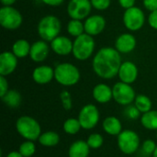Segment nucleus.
I'll list each match as a JSON object with an SVG mask.
<instances>
[{
    "mask_svg": "<svg viewBox=\"0 0 157 157\" xmlns=\"http://www.w3.org/2000/svg\"><path fill=\"white\" fill-rule=\"evenodd\" d=\"M17 59L12 52H3L0 54V75L7 76L13 74L17 66Z\"/></svg>",
    "mask_w": 157,
    "mask_h": 157,
    "instance_id": "4468645a",
    "label": "nucleus"
},
{
    "mask_svg": "<svg viewBox=\"0 0 157 157\" xmlns=\"http://www.w3.org/2000/svg\"><path fill=\"white\" fill-rule=\"evenodd\" d=\"M16 2L17 0H1V3L3 6H12Z\"/></svg>",
    "mask_w": 157,
    "mask_h": 157,
    "instance_id": "ea45409f",
    "label": "nucleus"
},
{
    "mask_svg": "<svg viewBox=\"0 0 157 157\" xmlns=\"http://www.w3.org/2000/svg\"><path fill=\"white\" fill-rule=\"evenodd\" d=\"M39 143L45 147H53L56 146L60 142V136L55 132H46L44 133H41L39 138Z\"/></svg>",
    "mask_w": 157,
    "mask_h": 157,
    "instance_id": "393cba45",
    "label": "nucleus"
},
{
    "mask_svg": "<svg viewBox=\"0 0 157 157\" xmlns=\"http://www.w3.org/2000/svg\"><path fill=\"white\" fill-rule=\"evenodd\" d=\"M142 125L149 131H157V110H150L141 117Z\"/></svg>",
    "mask_w": 157,
    "mask_h": 157,
    "instance_id": "b1692460",
    "label": "nucleus"
},
{
    "mask_svg": "<svg viewBox=\"0 0 157 157\" xmlns=\"http://www.w3.org/2000/svg\"><path fill=\"white\" fill-rule=\"evenodd\" d=\"M85 33L97 36L100 34L106 27V19L100 15H91L86 18L85 22Z\"/></svg>",
    "mask_w": 157,
    "mask_h": 157,
    "instance_id": "f8f14e48",
    "label": "nucleus"
},
{
    "mask_svg": "<svg viewBox=\"0 0 157 157\" xmlns=\"http://www.w3.org/2000/svg\"><path fill=\"white\" fill-rule=\"evenodd\" d=\"M133 103L136 106V108L140 110V112L143 114L152 109V101L150 98H148L145 95H137Z\"/></svg>",
    "mask_w": 157,
    "mask_h": 157,
    "instance_id": "bb28decb",
    "label": "nucleus"
},
{
    "mask_svg": "<svg viewBox=\"0 0 157 157\" xmlns=\"http://www.w3.org/2000/svg\"><path fill=\"white\" fill-rule=\"evenodd\" d=\"M95 48L96 41L94 37L84 33L75 39L72 54L78 61H86L94 53Z\"/></svg>",
    "mask_w": 157,
    "mask_h": 157,
    "instance_id": "20e7f679",
    "label": "nucleus"
},
{
    "mask_svg": "<svg viewBox=\"0 0 157 157\" xmlns=\"http://www.w3.org/2000/svg\"><path fill=\"white\" fill-rule=\"evenodd\" d=\"M30 48L31 44H29V42L27 40L19 39L13 43L11 52L17 58H25L28 55H29Z\"/></svg>",
    "mask_w": 157,
    "mask_h": 157,
    "instance_id": "4be33fe9",
    "label": "nucleus"
},
{
    "mask_svg": "<svg viewBox=\"0 0 157 157\" xmlns=\"http://www.w3.org/2000/svg\"><path fill=\"white\" fill-rule=\"evenodd\" d=\"M3 102L9 108L11 109H17L20 106L21 101H22V98L21 95L18 91L11 89L8 90L6 95L4 97L1 98Z\"/></svg>",
    "mask_w": 157,
    "mask_h": 157,
    "instance_id": "5701e85b",
    "label": "nucleus"
},
{
    "mask_svg": "<svg viewBox=\"0 0 157 157\" xmlns=\"http://www.w3.org/2000/svg\"><path fill=\"white\" fill-rule=\"evenodd\" d=\"M60 98L63 104V107L65 110H70L73 107V100L72 96L67 90H63L60 94Z\"/></svg>",
    "mask_w": 157,
    "mask_h": 157,
    "instance_id": "2f4dec72",
    "label": "nucleus"
},
{
    "mask_svg": "<svg viewBox=\"0 0 157 157\" xmlns=\"http://www.w3.org/2000/svg\"><path fill=\"white\" fill-rule=\"evenodd\" d=\"M16 129L17 133L28 141L39 140L41 134L40 123L32 117L21 116L16 121Z\"/></svg>",
    "mask_w": 157,
    "mask_h": 157,
    "instance_id": "39448f33",
    "label": "nucleus"
},
{
    "mask_svg": "<svg viewBox=\"0 0 157 157\" xmlns=\"http://www.w3.org/2000/svg\"><path fill=\"white\" fill-rule=\"evenodd\" d=\"M153 157H157V146L155 150V152H154V154H153Z\"/></svg>",
    "mask_w": 157,
    "mask_h": 157,
    "instance_id": "79ce46f5",
    "label": "nucleus"
},
{
    "mask_svg": "<svg viewBox=\"0 0 157 157\" xmlns=\"http://www.w3.org/2000/svg\"><path fill=\"white\" fill-rule=\"evenodd\" d=\"M92 6L97 9V10H107L110 4H111V0H90Z\"/></svg>",
    "mask_w": 157,
    "mask_h": 157,
    "instance_id": "72a5a7b5",
    "label": "nucleus"
},
{
    "mask_svg": "<svg viewBox=\"0 0 157 157\" xmlns=\"http://www.w3.org/2000/svg\"><path fill=\"white\" fill-rule=\"evenodd\" d=\"M86 143L91 149H98L104 144V138L100 133H92L88 136Z\"/></svg>",
    "mask_w": 157,
    "mask_h": 157,
    "instance_id": "c756f323",
    "label": "nucleus"
},
{
    "mask_svg": "<svg viewBox=\"0 0 157 157\" xmlns=\"http://www.w3.org/2000/svg\"><path fill=\"white\" fill-rule=\"evenodd\" d=\"M144 6L150 12L157 10V0H144Z\"/></svg>",
    "mask_w": 157,
    "mask_h": 157,
    "instance_id": "c9c22d12",
    "label": "nucleus"
},
{
    "mask_svg": "<svg viewBox=\"0 0 157 157\" xmlns=\"http://www.w3.org/2000/svg\"><path fill=\"white\" fill-rule=\"evenodd\" d=\"M117 137L118 147L125 155H132L140 148V137L134 131L124 130Z\"/></svg>",
    "mask_w": 157,
    "mask_h": 157,
    "instance_id": "423d86ee",
    "label": "nucleus"
},
{
    "mask_svg": "<svg viewBox=\"0 0 157 157\" xmlns=\"http://www.w3.org/2000/svg\"><path fill=\"white\" fill-rule=\"evenodd\" d=\"M148 23L151 28L157 30V10L150 12V15L148 16Z\"/></svg>",
    "mask_w": 157,
    "mask_h": 157,
    "instance_id": "e433bc0d",
    "label": "nucleus"
},
{
    "mask_svg": "<svg viewBox=\"0 0 157 157\" xmlns=\"http://www.w3.org/2000/svg\"><path fill=\"white\" fill-rule=\"evenodd\" d=\"M140 115H141V112L140 110L136 108L135 105H128L126 106L125 109H124V116L129 119V120H137L140 118Z\"/></svg>",
    "mask_w": 157,
    "mask_h": 157,
    "instance_id": "7c9ffc66",
    "label": "nucleus"
},
{
    "mask_svg": "<svg viewBox=\"0 0 157 157\" xmlns=\"http://www.w3.org/2000/svg\"><path fill=\"white\" fill-rule=\"evenodd\" d=\"M122 20L127 29L130 31H138L145 23V15L140 7L134 6L125 9Z\"/></svg>",
    "mask_w": 157,
    "mask_h": 157,
    "instance_id": "6e6552de",
    "label": "nucleus"
},
{
    "mask_svg": "<svg viewBox=\"0 0 157 157\" xmlns=\"http://www.w3.org/2000/svg\"><path fill=\"white\" fill-rule=\"evenodd\" d=\"M137 44L135 37L131 33H122L115 40V49L120 53H130L132 52Z\"/></svg>",
    "mask_w": 157,
    "mask_h": 157,
    "instance_id": "f3484780",
    "label": "nucleus"
},
{
    "mask_svg": "<svg viewBox=\"0 0 157 157\" xmlns=\"http://www.w3.org/2000/svg\"><path fill=\"white\" fill-rule=\"evenodd\" d=\"M63 132H66L67 134L75 135L82 129V127H81V124H80L78 119L70 118V119H67L63 122Z\"/></svg>",
    "mask_w": 157,
    "mask_h": 157,
    "instance_id": "cd10ccee",
    "label": "nucleus"
},
{
    "mask_svg": "<svg viewBox=\"0 0 157 157\" xmlns=\"http://www.w3.org/2000/svg\"><path fill=\"white\" fill-rule=\"evenodd\" d=\"M102 126L105 132L112 136H118L122 132V124L121 121L114 116L107 117L103 121Z\"/></svg>",
    "mask_w": 157,
    "mask_h": 157,
    "instance_id": "412c9836",
    "label": "nucleus"
},
{
    "mask_svg": "<svg viewBox=\"0 0 157 157\" xmlns=\"http://www.w3.org/2000/svg\"><path fill=\"white\" fill-rule=\"evenodd\" d=\"M81 77L79 69L71 63H59L54 68V79L63 86L76 85Z\"/></svg>",
    "mask_w": 157,
    "mask_h": 157,
    "instance_id": "f03ea898",
    "label": "nucleus"
},
{
    "mask_svg": "<svg viewBox=\"0 0 157 157\" xmlns=\"http://www.w3.org/2000/svg\"><path fill=\"white\" fill-rule=\"evenodd\" d=\"M32 79L39 85L49 84L54 79V69L49 65H40L33 70Z\"/></svg>",
    "mask_w": 157,
    "mask_h": 157,
    "instance_id": "a211bd4d",
    "label": "nucleus"
},
{
    "mask_svg": "<svg viewBox=\"0 0 157 157\" xmlns=\"http://www.w3.org/2000/svg\"><path fill=\"white\" fill-rule=\"evenodd\" d=\"M49 52H50L49 44L47 43V41L40 40L31 44L29 57L35 63H42L49 56Z\"/></svg>",
    "mask_w": 157,
    "mask_h": 157,
    "instance_id": "dca6fc26",
    "label": "nucleus"
},
{
    "mask_svg": "<svg viewBox=\"0 0 157 157\" xmlns=\"http://www.w3.org/2000/svg\"><path fill=\"white\" fill-rule=\"evenodd\" d=\"M121 53L111 47H104L98 50L92 61L94 73L102 79H112L118 75L121 65Z\"/></svg>",
    "mask_w": 157,
    "mask_h": 157,
    "instance_id": "f257e3e1",
    "label": "nucleus"
},
{
    "mask_svg": "<svg viewBox=\"0 0 157 157\" xmlns=\"http://www.w3.org/2000/svg\"><path fill=\"white\" fill-rule=\"evenodd\" d=\"M90 147L88 146L86 141L78 140L74 142L68 150L69 157H88L90 153Z\"/></svg>",
    "mask_w": 157,
    "mask_h": 157,
    "instance_id": "aec40b11",
    "label": "nucleus"
},
{
    "mask_svg": "<svg viewBox=\"0 0 157 157\" xmlns=\"http://www.w3.org/2000/svg\"><path fill=\"white\" fill-rule=\"evenodd\" d=\"M18 152L23 157H31L36 152V145L33 141L26 140L18 147Z\"/></svg>",
    "mask_w": 157,
    "mask_h": 157,
    "instance_id": "c85d7f7f",
    "label": "nucleus"
},
{
    "mask_svg": "<svg viewBox=\"0 0 157 157\" xmlns=\"http://www.w3.org/2000/svg\"><path fill=\"white\" fill-rule=\"evenodd\" d=\"M23 22L20 12L12 6H3L0 9V25L7 30L17 29Z\"/></svg>",
    "mask_w": 157,
    "mask_h": 157,
    "instance_id": "0eeeda50",
    "label": "nucleus"
},
{
    "mask_svg": "<svg viewBox=\"0 0 157 157\" xmlns=\"http://www.w3.org/2000/svg\"><path fill=\"white\" fill-rule=\"evenodd\" d=\"M74 41H72L68 37L58 36L53 40L51 41V49L52 52L60 56H65L73 52Z\"/></svg>",
    "mask_w": 157,
    "mask_h": 157,
    "instance_id": "2eb2a0df",
    "label": "nucleus"
},
{
    "mask_svg": "<svg viewBox=\"0 0 157 157\" xmlns=\"http://www.w3.org/2000/svg\"><path fill=\"white\" fill-rule=\"evenodd\" d=\"M119 4L122 8L128 9V8H131V7L134 6L135 0H119Z\"/></svg>",
    "mask_w": 157,
    "mask_h": 157,
    "instance_id": "4c0bfd02",
    "label": "nucleus"
},
{
    "mask_svg": "<svg viewBox=\"0 0 157 157\" xmlns=\"http://www.w3.org/2000/svg\"><path fill=\"white\" fill-rule=\"evenodd\" d=\"M8 90V82L6 76L0 75V97H4Z\"/></svg>",
    "mask_w": 157,
    "mask_h": 157,
    "instance_id": "f704fd0d",
    "label": "nucleus"
},
{
    "mask_svg": "<svg viewBox=\"0 0 157 157\" xmlns=\"http://www.w3.org/2000/svg\"><path fill=\"white\" fill-rule=\"evenodd\" d=\"M67 32L72 37H78L85 33V25L82 20L79 19H72L67 24Z\"/></svg>",
    "mask_w": 157,
    "mask_h": 157,
    "instance_id": "a878e982",
    "label": "nucleus"
},
{
    "mask_svg": "<svg viewBox=\"0 0 157 157\" xmlns=\"http://www.w3.org/2000/svg\"><path fill=\"white\" fill-rule=\"evenodd\" d=\"M41 2L50 6H61L64 2V0H41Z\"/></svg>",
    "mask_w": 157,
    "mask_h": 157,
    "instance_id": "58836bf2",
    "label": "nucleus"
},
{
    "mask_svg": "<svg viewBox=\"0 0 157 157\" xmlns=\"http://www.w3.org/2000/svg\"><path fill=\"white\" fill-rule=\"evenodd\" d=\"M62 29L61 20L53 15L43 17L38 23L37 30L41 40L51 42L59 36Z\"/></svg>",
    "mask_w": 157,
    "mask_h": 157,
    "instance_id": "7ed1b4c3",
    "label": "nucleus"
},
{
    "mask_svg": "<svg viewBox=\"0 0 157 157\" xmlns=\"http://www.w3.org/2000/svg\"><path fill=\"white\" fill-rule=\"evenodd\" d=\"M113 99L121 106H128L134 102L136 94L130 84L121 81L116 83L112 87Z\"/></svg>",
    "mask_w": 157,
    "mask_h": 157,
    "instance_id": "1a4fd4ad",
    "label": "nucleus"
},
{
    "mask_svg": "<svg viewBox=\"0 0 157 157\" xmlns=\"http://www.w3.org/2000/svg\"><path fill=\"white\" fill-rule=\"evenodd\" d=\"M77 119L82 129L92 130L98 125L100 119V114L98 109L94 104H87L81 109Z\"/></svg>",
    "mask_w": 157,
    "mask_h": 157,
    "instance_id": "9d476101",
    "label": "nucleus"
},
{
    "mask_svg": "<svg viewBox=\"0 0 157 157\" xmlns=\"http://www.w3.org/2000/svg\"><path fill=\"white\" fill-rule=\"evenodd\" d=\"M92 96L94 99L100 104L108 103L113 98L112 87H110L107 84H103V83L98 84L93 88Z\"/></svg>",
    "mask_w": 157,
    "mask_h": 157,
    "instance_id": "6ab92c4d",
    "label": "nucleus"
},
{
    "mask_svg": "<svg viewBox=\"0 0 157 157\" xmlns=\"http://www.w3.org/2000/svg\"><path fill=\"white\" fill-rule=\"evenodd\" d=\"M92 7L90 0H70L67 5V13L72 19L83 20L89 17Z\"/></svg>",
    "mask_w": 157,
    "mask_h": 157,
    "instance_id": "9b49d317",
    "label": "nucleus"
},
{
    "mask_svg": "<svg viewBox=\"0 0 157 157\" xmlns=\"http://www.w3.org/2000/svg\"><path fill=\"white\" fill-rule=\"evenodd\" d=\"M138 74L139 71L137 65L132 62L126 61L121 63L118 73V76L121 82L132 85L136 81Z\"/></svg>",
    "mask_w": 157,
    "mask_h": 157,
    "instance_id": "ddd939ff",
    "label": "nucleus"
},
{
    "mask_svg": "<svg viewBox=\"0 0 157 157\" xmlns=\"http://www.w3.org/2000/svg\"><path fill=\"white\" fill-rule=\"evenodd\" d=\"M6 157H23L21 155H20V153L18 152V151H12V152H10Z\"/></svg>",
    "mask_w": 157,
    "mask_h": 157,
    "instance_id": "a19ab883",
    "label": "nucleus"
},
{
    "mask_svg": "<svg viewBox=\"0 0 157 157\" xmlns=\"http://www.w3.org/2000/svg\"><path fill=\"white\" fill-rule=\"evenodd\" d=\"M156 146V144L153 140H145L142 144V152L146 155H153Z\"/></svg>",
    "mask_w": 157,
    "mask_h": 157,
    "instance_id": "473e14b6",
    "label": "nucleus"
}]
</instances>
